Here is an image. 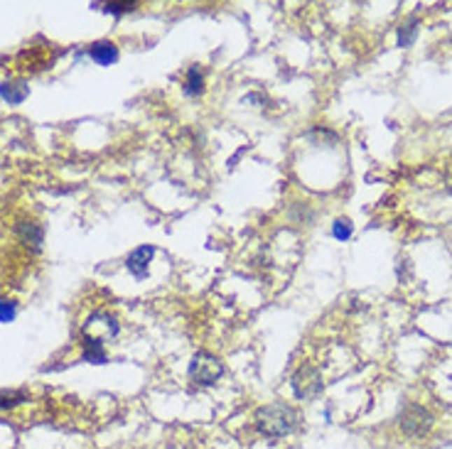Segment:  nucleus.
Here are the masks:
<instances>
[{"label":"nucleus","instance_id":"f257e3e1","mask_svg":"<svg viewBox=\"0 0 452 449\" xmlns=\"http://www.w3.org/2000/svg\"><path fill=\"white\" fill-rule=\"evenodd\" d=\"M297 427V413L285 403H271L258 408L256 413V429L263 437H285Z\"/></svg>","mask_w":452,"mask_h":449},{"label":"nucleus","instance_id":"f03ea898","mask_svg":"<svg viewBox=\"0 0 452 449\" xmlns=\"http://www.w3.org/2000/svg\"><path fill=\"white\" fill-rule=\"evenodd\" d=\"M187 373H190V378L197 385L206 388V385H214L224 376V364L214 354H209V351H197L192 356L190 366H187Z\"/></svg>","mask_w":452,"mask_h":449},{"label":"nucleus","instance_id":"7ed1b4c3","mask_svg":"<svg viewBox=\"0 0 452 449\" xmlns=\"http://www.w3.org/2000/svg\"><path fill=\"white\" fill-rule=\"evenodd\" d=\"M432 427V415L423 405H406L401 413V429L411 437H423Z\"/></svg>","mask_w":452,"mask_h":449},{"label":"nucleus","instance_id":"20e7f679","mask_svg":"<svg viewBox=\"0 0 452 449\" xmlns=\"http://www.w3.org/2000/svg\"><path fill=\"white\" fill-rule=\"evenodd\" d=\"M322 390V378L320 371L312 369V366H300L292 376V393L302 400H310L315 395H320Z\"/></svg>","mask_w":452,"mask_h":449},{"label":"nucleus","instance_id":"39448f33","mask_svg":"<svg viewBox=\"0 0 452 449\" xmlns=\"http://www.w3.org/2000/svg\"><path fill=\"white\" fill-rule=\"evenodd\" d=\"M155 255V245H138L131 255L126 258V268L136 280H146L148 270H150V260Z\"/></svg>","mask_w":452,"mask_h":449},{"label":"nucleus","instance_id":"423d86ee","mask_svg":"<svg viewBox=\"0 0 452 449\" xmlns=\"http://www.w3.org/2000/svg\"><path fill=\"white\" fill-rule=\"evenodd\" d=\"M89 57L101 66H111L118 62V47L108 40H101V42H94L89 47Z\"/></svg>","mask_w":452,"mask_h":449},{"label":"nucleus","instance_id":"0eeeda50","mask_svg":"<svg viewBox=\"0 0 452 449\" xmlns=\"http://www.w3.org/2000/svg\"><path fill=\"white\" fill-rule=\"evenodd\" d=\"M30 96V86L25 81H6V84L0 86V99L8 101L10 106H17Z\"/></svg>","mask_w":452,"mask_h":449},{"label":"nucleus","instance_id":"6e6552de","mask_svg":"<svg viewBox=\"0 0 452 449\" xmlns=\"http://www.w3.org/2000/svg\"><path fill=\"white\" fill-rule=\"evenodd\" d=\"M204 84H206V79H204L202 66L199 64L190 66V69H187V76H185V94L187 96H202L204 94Z\"/></svg>","mask_w":452,"mask_h":449},{"label":"nucleus","instance_id":"1a4fd4ad","mask_svg":"<svg viewBox=\"0 0 452 449\" xmlns=\"http://www.w3.org/2000/svg\"><path fill=\"white\" fill-rule=\"evenodd\" d=\"M84 361H89V364H106L104 341L96 339V336H84Z\"/></svg>","mask_w":452,"mask_h":449},{"label":"nucleus","instance_id":"9d476101","mask_svg":"<svg viewBox=\"0 0 452 449\" xmlns=\"http://www.w3.org/2000/svg\"><path fill=\"white\" fill-rule=\"evenodd\" d=\"M17 236H20L22 243L40 248V245H42V238H45V231H42V226L32 224V221H25V224L17 226Z\"/></svg>","mask_w":452,"mask_h":449},{"label":"nucleus","instance_id":"9b49d317","mask_svg":"<svg viewBox=\"0 0 452 449\" xmlns=\"http://www.w3.org/2000/svg\"><path fill=\"white\" fill-rule=\"evenodd\" d=\"M418 37V17H408L406 22H401V27H398V47H411L413 42H416Z\"/></svg>","mask_w":452,"mask_h":449},{"label":"nucleus","instance_id":"f8f14e48","mask_svg":"<svg viewBox=\"0 0 452 449\" xmlns=\"http://www.w3.org/2000/svg\"><path fill=\"white\" fill-rule=\"evenodd\" d=\"M25 390H0V410H10L15 405L25 403Z\"/></svg>","mask_w":452,"mask_h":449},{"label":"nucleus","instance_id":"ddd939ff","mask_svg":"<svg viewBox=\"0 0 452 449\" xmlns=\"http://www.w3.org/2000/svg\"><path fill=\"white\" fill-rule=\"evenodd\" d=\"M354 234V224L347 219V216H342V219H337L334 224H332V236H334L337 241H349Z\"/></svg>","mask_w":452,"mask_h":449},{"label":"nucleus","instance_id":"4468645a","mask_svg":"<svg viewBox=\"0 0 452 449\" xmlns=\"http://www.w3.org/2000/svg\"><path fill=\"white\" fill-rule=\"evenodd\" d=\"M17 315V307L13 299H0V322L3 325H10L13 320H15Z\"/></svg>","mask_w":452,"mask_h":449},{"label":"nucleus","instance_id":"2eb2a0df","mask_svg":"<svg viewBox=\"0 0 452 449\" xmlns=\"http://www.w3.org/2000/svg\"><path fill=\"white\" fill-rule=\"evenodd\" d=\"M136 6H138V3H133V0H131V3H106L104 10L111 13V15L121 17V15H126V13L136 10Z\"/></svg>","mask_w":452,"mask_h":449}]
</instances>
